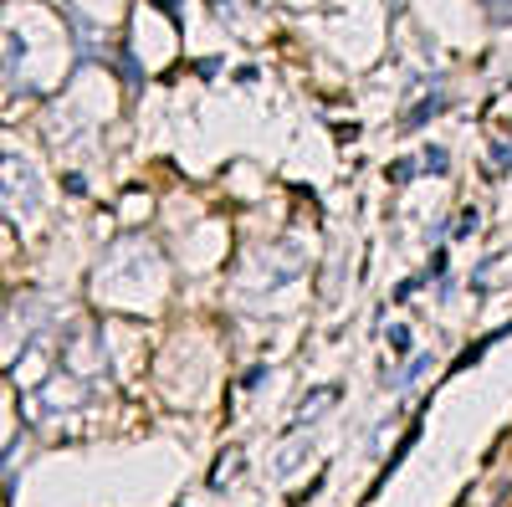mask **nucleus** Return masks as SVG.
<instances>
[{
  "label": "nucleus",
  "mask_w": 512,
  "mask_h": 507,
  "mask_svg": "<svg viewBox=\"0 0 512 507\" xmlns=\"http://www.w3.org/2000/svg\"><path fill=\"white\" fill-rule=\"evenodd\" d=\"M328 405H333V390H318V395H313L303 410H297V426H303V420H313L318 410H328Z\"/></svg>",
  "instance_id": "obj_1"
}]
</instances>
